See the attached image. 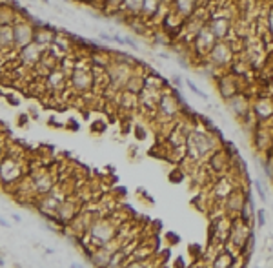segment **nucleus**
<instances>
[{
    "mask_svg": "<svg viewBox=\"0 0 273 268\" xmlns=\"http://www.w3.org/2000/svg\"><path fill=\"white\" fill-rule=\"evenodd\" d=\"M259 223H261V225H264V210H261V212H259Z\"/></svg>",
    "mask_w": 273,
    "mask_h": 268,
    "instance_id": "nucleus-11",
    "label": "nucleus"
},
{
    "mask_svg": "<svg viewBox=\"0 0 273 268\" xmlns=\"http://www.w3.org/2000/svg\"><path fill=\"white\" fill-rule=\"evenodd\" d=\"M35 188L38 190V192H49L51 190V177L47 175V173H38L37 177H35Z\"/></svg>",
    "mask_w": 273,
    "mask_h": 268,
    "instance_id": "nucleus-1",
    "label": "nucleus"
},
{
    "mask_svg": "<svg viewBox=\"0 0 273 268\" xmlns=\"http://www.w3.org/2000/svg\"><path fill=\"white\" fill-rule=\"evenodd\" d=\"M95 237H100V241H106L111 237V226L106 225V223H100V225L95 228Z\"/></svg>",
    "mask_w": 273,
    "mask_h": 268,
    "instance_id": "nucleus-4",
    "label": "nucleus"
},
{
    "mask_svg": "<svg viewBox=\"0 0 273 268\" xmlns=\"http://www.w3.org/2000/svg\"><path fill=\"white\" fill-rule=\"evenodd\" d=\"M24 60H27V62H35L37 58H38V48L37 46H27L26 49H24Z\"/></svg>",
    "mask_w": 273,
    "mask_h": 268,
    "instance_id": "nucleus-5",
    "label": "nucleus"
},
{
    "mask_svg": "<svg viewBox=\"0 0 273 268\" xmlns=\"http://www.w3.org/2000/svg\"><path fill=\"white\" fill-rule=\"evenodd\" d=\"M71 212H73V210H71V204H69V203H64L62 206H60V210H58V215H60L62 219H69L67 215H71Z\"/></svg>",
    "mask_w": 273,
    "mask_h": 268,
    "instance_id": "nucleus-7",
    "label": "nucleus"
},
{
    "mask_svg": "<svg viewBox=\"0 0 273 268\" xmlns=\"http://www.w3.org/2000/svg\"><path fill=\"white\" fill-rule=\"evenodd\" d=\"M13 221H15V223H22V217L18 214H15L13 215Z\"/></svg>",
    "mask_w": 273,
    "mask_h": 268,
    "instance_id": "nucleus-12",
    "label": "nucleus"
},
{
    "mask_svg": "<svg viewBox=\"0 0 273 268\" xmlns=\"http://www.w3.org/2000/svg\"><path fill=\"white\" fill-rule=\"evenodd\" d=\"M0 226H4V228H9V223H7V221H6V219H2V217H0Z\"/></svg>",
    "mask_w": 273,
    "mask_h": 268,
    "instance_id": "nucleus-10",
    "label": "nucleus"
},
{
    "mask_svg": "<svg viewBox=\"0 0 273 268\" xmlns=\"http://www.w3.org/2000/svg\"><path fill=\"white\" fill-rule=\"evenodd\" d=\"M224 24H226V22H222V20H219V22H213V26H217V29L213 28V33H217V35H224V28H222Z\"/></svg>",
    "mask_w": 273,
    "mask_h": 268,
    "instance_id": "nucleus-9",
    "label": "nucleus"
},
{
    "mask_svg": "<svg viewBox=\"0 0 273 268\" xmlns=\"http://www.w3.org/2000/svg\"><path fill=\"white\" fill-rule=\"evenodd\" d=\"M13 40V33H11L9 28H2L0 29V44L2 46H6V44H9Z\"/></svg>",
    "mask_w": 273,
    "mask_h": 268,
    "instance_id": "nucleus-6",
    "label": "nucleus"
},
{
    "mask_svg": "<svg viewBox=\"0 0 273 268\" xmlns=\"http://www.w3.org/2000/svg\"><path fill=\"white\" fill-rule=\"evenodd\" d=\"M188 86H189V89H191V91H193L195 95H199V97H202L204 100H208V95H206V93H202L200 89H197V86H195L193 82H189V80H188Z\"/></svg>",
    "mask_w": 273,
    "mask_h": 268,
    "instance_id": "nucleus-8",
    "label": "nucleus"
},
{
    "mask_svg": "<svg viewBox=\"0 0 273 268\" xmlns=\"http://www.w3.org/2000/svg\"><path fill=\"white\" fill-rule=\"evenodd\" d=\"M73 82L77 88H87L89 86V75H87V71L84 69H78L73 77Z\"/></svg>",
    "mask_w": 273,
    "mask_h": 268,
    "instance_id": "nucleus-3",
    "label": "nucleus"
},
{
    "mask_svg": "<svg viewBox=\"0 0 273 268\" xmlns=\"http://www.w3.org/2000/svg\"><path fill=\"white\" fill-rule=\"evenodd\" d=\"M0 266H4V259L0 257Z\"/></svg>",
    "mask_w": 273,
    "mask_h": 268,
    "instance_id": "nucleus-13",
    "label": "nucleus"
},
{
    "mask_svg": "<svg viewBox=\"0 0 273 268\" xmlns=\"http://www.w3.org/2000/svg\"><path fill=\"white\" fill-rule=\"evenodd\" d=\"M29 38H31V31H29L27 26H18V28L15 29V40H17L18 44H27Z\"/></svg>",
    "mask_w": 273,
    "mask_h": 268,
    "instance_id": "nucleus-2",
    "label": "nucleus"
}]
</instances>
